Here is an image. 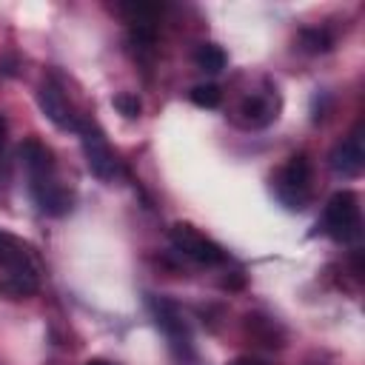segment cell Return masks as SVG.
Instances as JSON below:
<instances>
[{
	"instance_id": "1",
	"label": "cell",
	"mask_w": 365,
	"mask_h": 365,
	"mask_svg": "<svg viewBox=\"0 0 365 365\" xmlns=\"http://www.w3.org/2000/svg\"><path fill=\"white\" fill-rule=\"evenodd\" d=\"M277 197L285 208L302 211L311 200V160L305 154H294L288 165L277 177Z\"/></svg>"
},
{
	"instance_id": "2",
	"label": "cell",
	"mask_w": 365,
	"mask_h": 365,
	"mask_svg": "<svg viewBox=\"0 0 365 365\" xmlns=\"http://www.w3.org/2000/svg\"><path fill=\"white\" fill-rule=\"evenodd\" d=\"M325 231L339 240L351 242L362 231V217H359V197L354 191H336L328 205H325Z\"/></svg>"
},
{
	"instance_id": "3",
	"label": "cell",
	"mask_w": 365,
	"mask_h": 365,
	"mask_svg": "<svg viewBox=\"0 0 365 365\" xmlns=\"http://www.w3.org/2000/svg\"><path fill=\"white\" fill-rule=\"evenodd\" d=\"M168 237H171V245L182 257H191L200 265H217V262L225 259L222 248L214 240H208L202 231H197L191 222H174L171 231H168Z\"/></svg>"
},
{
	"instance_id": "4",
	"label": "cell",
	"mask_w": 365,
	"mask_h": 365,
	"mask_svg": "<svg viewBox=\"0 0 365 365\" xmlns=\"http://www.w3.org/2000/svg\"><path fill=\"white\" fill-rule=\"evenodd\" d=\"M77 134H80V140H83V154H86L88 171H91L94 177L106 180V182L114 180L120 165H117V157H114V151L108 148L106 137L100 134V128H94L91 123L80 120V123H77Z\"/></svg>"
},
{
	"instance_id": "5",
	"label": "cell",
	"mask_w": 365,
	"mask_h": 365,
	"mask_svg": "<svg viewBox=\"0 0 365 365\" xmlns=\"http://www.w3.org/2000/svg\"><path fill=\"white\" fill-rule=\"evenodd\" d=\"M0 265L6 277H40L29 245L9 231H0Z\"/></svg>"
},
{
	"instance_id": "6",
	"label": "cell",
	"mask_w": 365,
	"mask_h": 365,
	"mask_svg": "<svg viewBox=\"0 0 365 365\" xmlns=\"http://www.w3.org/2000/svg\"><path fill=\"white\" fill-rule=\"evenodd\" d=\"M31 197L37 202V208L48 217H63L71 211V191L66 185H60L51 174L48 177H34L31 180Z\"/></svg>"
},
{
	"instance_id": "7",
	"label": "cell",
	"mask_w": 365,
	"mask_h": 365,
	"mask_svg": "<svg viewBox=\"0 0 365 365\" xmlns=\"http://www.w3.org/2000/svg\"><path fill=\"white\" fill-rule=\"evenodd\" d=\"M37 103H40L43 114H46L57 128H63V131H77V123H80V120L74 117L68 100L63 97V91H60L54 83H43V86L37 88Z\"/></svg>"
},
{
	"instance_id": "8",
	"label": "cell",
	"mask_w": 365,
	"mask_h": 365,
	"mask_svg": "<svg viewBox=\"0 0 365 365\" xmlns=\"http://www.w3.org/2000/svg\"><path fill=\"white\" fill-rule=\"evenodd\" d=\"M328 163H331V168H334L336 174H342V177H356V174H362V168H365L362 137H359V134H351L348 140L336 143L334 151H331V157H328Z\"/></svg>"
},
{
	"instance_id": "9",
	"label": "cell",
	"mask_w": 365,
	"mask_h": 365,
	"mask_svg": "<svg viewBox=\"0 0 365 365\" xmlns=\"http://www.w3.org/2000/svg\"><path fill=\"white\" fill-rule=\"evenodd\" d=\"M154 317H157V325L165 331V336H168L177 348H185V351H188L191 336H188V328H185L182 314L177 311V305L168 302V299H154Z\"/></svg>"
},
{
	"instance_id": "10",
	"label": "cell",
	"mask_w": 365,
	"mask_h": 365,
	"mask_svg": "<svg viewBox=\"0 0 365 365\" xmlns=\"http://www.w3.org/2000/svg\"><path fill=\"white\" fill-rule=\"evenodd\" d=\"M20 160H23V165L29 168L31 180H34V177H48V174L54 171L51 151H48L40 140H26V143H20Z\"/></svg>"
},
{
	"instance_id": "11",
	"label": "cell",
	"mask_w": 365,
	"mask_h": 365,
	"mask_svg": "<svg viewBox=\"0 0 365 365\" xmlns=\"http://www.w3.org/2000/svg\"><path fill=\"white\" fill-rule=\"evenodd\" d=\"M245 331H248L259 345H268V348H282V345H285V331H282L271 317L248 314V317H245Z\"/></svg>"
},
{
	"instance_id": "12",
	"label": "cell",
	"mask_w": 365,
	"mask_h": 365,
	"mask_svg": "<svg viewBox=\"0 0 365 365\" xmlns=\"http://www.w3.org/2000/svg\"><path fill=\"white\" fill-rule=\"evenodd\" d=\"M242 117H245V123L248 125H254V128H259V125H268L277 114H274V103L268 100V97H259V94H251V97H245L242 100Z\"/></svg>"
},
{
	"instance_id": "13",
	"label": "cell",
	"mask_w": 365,
	"mask_h": 365,
	"mask_svg": "<svg viewBox=\"0 0 365 365\" xmlns=\"http://www.w3.org/2000/svg\"><path fill=\"white\" fill-rule=\"evenodd\" d=\"M194 63H197L200 71L220 74V71L225 68L228 57H225V51H222L217 43H202V46H197V51H194Z\"/></svg>"
},
{
	"instance_id": "14",
	"label": "cell",
	"mask_w": 365,
	"mask_h": 365,
	"mask_svg": "<svg viewBox=\"0 0 365 365\" xmlns=\"http://www.w3.org/2000/svg\"><path fill=\"white\" fill-rule=\"evenodd\" d=\"M40 288V277H6L0 279V297L6 299H26Z\"/></svg>"
},
{
	"instance_id": "15",
	"label": "cell",
	"mask_w": 365,
	"mask_h": 365,
	"mask_svg": "<svg viewBox=\"0 0 365 365\" xmlns=\"http://www.w3.org/2000/svg\"><path fill=\"white\" fill-rule=\"evenodd\" d=\"M117 11H120L131 26H140V23H151V26H154V17L163 11V6H157V3H137V0H128V3H120Z\"/></svg>"
},
{
	"instance_id": "16",
	"label": "cell",
	"mask_w": 365,
	"mask_h": 365,
	"mask_svg": "<svg viewBox=\"0 0 365 365\" xmlns=\"http://www.w3.org/2000/svg\"><path fill=\"white\" fill-rule=\"evenodd\" d=\"M299 43H302L305 51L319 54V51H331L334 37H331L325 29H302V31H299Z\"/></svg>"
},
{
	"instance_id": "17",
	"label": "cell",
	"mask_w": 365,
	"mask_h": 365,
	"mask_svg": "<svg viewBox=\"0 0 365 365\" xmlns=\"http://www.w3.org/2000/svg\"><path fill=\"white\" fill-rule=\"evenodd\" d=\"M220 100H222V91L214 83H200V86L191 88V103L200 106V108H217Z\"/></svg>"
},
{
	"instance_id": "18",
	"label": "cell",
	"mask_w": 365,
	"mask_h": 365,
	"mask_svg": "<svg viewBox=\"0 0 365 365\" xmlns=\"http://www.w3.org/2000/svg\"><path fill=\"white\" fill-rule=\"evenodd\" d=\"M114 108H117L125 120H137L140 111H143V103H140L137 94H131V91H120V94H114Z\"/></svg>"
},
{
	"instance_id": "19",
	"label": "cell",
	"mask_w": 365,
	"mask_h": 365,
	"mask_svg": "<svg viewBox=\"0 0 365 365\" xmlns=\"http://www.w3.org/2000/svg\"><path fill=\"white\" fill-rule=\"evenodd\" d=\"M3 140H6V120H3V114H0V145H3Z\"/></svg>"
},
{
	"instance_id": "20",
	"label": "cell",
	"mask_w": 365,
	"mask_h": 365,
	"mask_svg": "<svg viewBox=\"0 0 365 365\" xmlns=\"http://www.w3.org/2000/svg\"><path fill=\"white\" fill-rule=\"evenodd\" d=\"M86 365H108V362H106V359H88Z\"/></svg>"
}]
</instances>
